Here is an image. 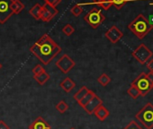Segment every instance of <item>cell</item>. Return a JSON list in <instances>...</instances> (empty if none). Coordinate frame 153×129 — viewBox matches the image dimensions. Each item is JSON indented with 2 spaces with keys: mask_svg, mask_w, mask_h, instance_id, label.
<instances>
[{
  "mask_svg": "<svg viewBox=\"0 0 153 129\" xmlns=\"http://www.w3.org/2000/svg\"><path fill=\"white\" fill-rule=\"evenodd\" d=\"M129 1V0H112L113 6H114V7L118 10H120L122 7H123V6L126 5V3Z\"/></svg>",
  "mask_w": 153,
  "mask_h": 129,
  "instance_id": "cell-25",
  "label": "cell"
},
{
  "mask_svg": "<svg viewBox=\"0 0 153 129\" xmlns=\"http://www.w3.org/2000/svg\"><path fill=\"white\" fill-rule=\"evenodd\" d=\"M131 55L139 63L143 64L149 61V59L152 56L153 54H152V51L146 45L141 43L134 49Z\"/></svg>",
  "mask_w": 153,
  "mask_h": 129,
  "instance_id": "cell-6",
  "label": "cell"
},
{
  "mask_svg": "<svg viewBox=\"0 0 153 129\" xmlns=\"http://www.w3.org/2000/svg\"><path fill=\"white\" fill-rule=\"evenodd\" d=\"M147 68H148L150 72L153 73V59L149 60V61L147 63Z\"/></svg>",
  "mask_w": 153,
  "mask_h": 129,
  "instance_id": "cell-32",
  "label": "cell"
},
{
  "mask_svg": "<svg viewBox=\"0 0 153 129\" xmlns=\"http://www.w3.org/2000/svg\"><path fill=\"white\" fill-rule=\"evenodd\" d=\"M68 105L64 101V100H60L57 105H56V109L59 112V113H61V114H63V113H65L68 109Z\"/></svg>",
  "mask_w": 153,
  "mask_h": 129,
  "instance_id": "cell-22",
  "label": "cell"
},
{
  "mask_svg": "<svg viewBox=\"0 0 153 129\" xmlns=\"http://www.w3.org/2000/svg\"><path fill=\"white\" fill-rule=\"evenodd\" d=\"M101 2H102V0H93V4L97 5V6H100Z\"/></svg>",
  "mask_w": 153,
  "mask_h": 129,
  "instance_id": "cell-34",
  "label": "cell"
},
{
  "mask_svg": "<svg viewBox=\"0 0 153 129\" xmlns=\"http://www.w3.org/2000/svg\"><path fill=\"white\" fill-rule=\"evenodd\" d=\"M76 66L75 61L67 54H64L56 61V67L63 73L68 74Z\"/></svg>",
  "mask_w": 153,
  "mask_h": 129,
  "instance_id": "cell-8",
  "label": "cell"
},
{
  "mask_svg": "<svg viewBox=\"0 0 153 129\" xmlns=\"http://www.w3.org/2000/svg\"><path fill=\"white\" fill-rule=\"evenodd\" d=\"M152 5H153V3H152Z\"/></svg>",
  "mask_w": 153,
  "mask_h": 129,
  "instance_id": "cell-37",
  "label": "cell"
},
{
  "mask_svg": "<svg viewBox=\"0 0 153 129\" xmlns=\"http://www.w3.org/2000/svg\"><path fill=\"white\" fill-rule=\"evenodd\" d=\"M129 30L139 39H143L151 30L152 26L148 22L147 18L143 15H139L132 22L128 25Z\"/></svg>",
  "mask_w": 153,
  "mask_h": 129,
  "instance_id": "cell-2",
  "label": "cell"
},
{
  "mask_svg": "<svg viewBox=\"0 0 153 129\" xmlns=\"http://www.w3.org/2000/svg\"><path fill=\"white\" fill-rule=\"evenodd\" d=\"M42 8L43 9H45L47 12H49L53 17H55L57 15H58V13H59V11L57 10V8L55 7H52V6H51V5H49V4H47V3H45L43 6H42Z\"/></svg>",
  "mask_w": 153,
  "mask_h": 129,
  "instance_id": "cell-20",
  "label": "cell"
},
{
  "mask_svg": "<svg viewBox=\"0 0 153 129\" xmlns=\"http://www.w3.org/2000/svg\"><path fill=\"white\" fill-rule=\"evenodd\" d=\"M135 117L147 129H151L153 127V105L148 102Z\"/></svg>",
  "mask_w": 153,
  "mask_h": 129,
  "instance_id": "cell-3",
  "label": "cell"
},
{
  "mask_svg": "<svg viewBox=\"0 0 153 129\" xmlns=\"http://www.w3.org/2000/svg\"><path fill=\"white\" fill-rule=\"evenodd\" d=\"M28 129H51V125L42 117H38L31 125Z\"/></svg>",
  "mask_w": 153,
  "mask_h": 129,
  "instance_id": "cell-11",
  "label": "cell"
},
{
  "mask_svg": "<svg viewBox=\"0 0 153 129\" xmlns=\"http://www.w3.org/2000/svg\"><path fill=\"white\" fill-rule=\"evenodd\" d=\"M13 0H0V23H6L14 15L11 9Z\"/></svg>",
  "mask_w": 153,
  "mask_h": 129,
  "instance_id": "cell-7",
  "label": "cell"
},
{
  "mask_svg": "<svg viewBox=\"0 0 153 129\" xmlns=\"http://www.w3.org/2000/svg\"><path fill=\"white\" fill-rule=\"evenodd\" d=\"M94 114H95V116H96L100 121H105V120L109 117L110 112H109V110H108L105 106L101 105V106H99V107L96 109V111L94 112Z\"/></svg>",
  "mask_w": 153,
  "mask_h": 129,
  "instance_id": "cell-12",
  "label": "cell"
},
{
  "mask_svg": "<svg viewBox=\"0 0 153 129\" xmlns=\"http://www.w3.org/2000/svg\"><path fill=\"white\" fill-rule=\"evenodd\" d=\"M59 86L66 92H70L72 91V89L76 86V83L70 79L69 77H66L60 84Z\"/></svg>",
  "mask_w": 153,
  "mask_h": 129,
  "instance_id": "cell-13",
  "label": "cell"
},
{
  "mask_svg": "<svg viewBox=\"0 0 153 129\" xmlns=\"http://www.w3.org/2000/svg\"><path fill=\"white\" fill-rule=\"evenodd\" d=\"M96 95V93L93 92V91H91V90H89V92L87 93V95H85L79 101H78V103H79V105H80L83 108H85V106L91 100V99L94 97Z\"/></svg>",
  "mask_w": 153,
  "mask_h": 129,
  "instance_id": "cell-17",
  "label": "cell"
},
{
  "mask_svg": "<svg viewBox=\"0 0 153 129\" xmlns=\"http://www.w3.org/2000/svg\"><path fill=\"white\" fill-rule=\"evenodd\" d=\"M30 51L44 66H47L60 53L61 48L48 34H44L30 48Z\"/></svg>",
  "mask_w": 153,
  "mask_h": 129,
  "instance_id": "cell-1",
  "label": "cell"
},
{
  "mask_svg": "<svg viewBox=\"0 0 153 129\" xmlns=\"http://www.w3.org/2000/svg\"><path fill=\"white\" fill-rule=\"evenodd\" d=\"M1 68H2V64H1V63H0V70H1Z\"/></svg>",
  "mask_w": 153,
  "mask_h": 129,
  "instance_id": "cell-35",
  "label": "cell"
},
{
  "mask_svg": "<svg viewBox=\"0 0 153 129\" xmlns=\"http://www.w3.org/2000/svg\"><path fill=\"white\" fill-rule=\"evenodd\" d=\"M105 38L113 44L117 43L123 36V33L122 31L115 25H113L105 33Z\"/></svg>",
  "mask_w": 153,
  "mask_h": 129,
  "instance_id": "cell-9",
  "label": "cell"
},
{
  "mask_svg": "<svg viewBox=\"0 0 153 129\" xmlns=\"http://www.w3.org/2000/svg\"><path fill=\"white\" fill-rule=\"evenodd\" d=\"M44 2L52 6V7H57L60 2H61V0H44Z\"/></svg>",
  "mask_w": 153,
  "mask_h": 129,
  "instance_id": "cell-30",
  "label": "cell"
},
{
  "mask_svg": "<svg viewBox=\"0 0 153 129\" xmlns=\"http://www.w3.org/2000/svg\"><path fill=\"white\" fill-rule=\"evenodd\" d=\"M25 8V5L20 0H13L11 4V9L14 15H19Z\"/></svg>",
  "mask_w": 153,
  "mask_h": 129,
  "instance_id": "cell-15",
  "label": "cell"
},
{
  "mask_svg": "<svg viewBox=\"0 0 153 129\" xmlns=\"http://www.w3.org/2000/svg\"><path fill=\"white\" fill-rule=\"evenodd\" d=\"M53 18H54V17H53V16H52L49 12H47L45 9H43V8H42V16H41V20H42V21H43V22H45V23H48V22L51 21Z\"/></svg>",
  "mask_w": 153,
  "mask_h": 129,
  "instance_id": "cell-24",
  "label": "cell"
},
{
  "mask_svg": "<svg viewBox=\"0 0 153 129\" xmlns=\"http://www.w3.org/2000/svg\"><path fill=\"white\" fill-rule=\"evenodd\" d=\"M84 20L93 29H97V27H99L104 23V21L105 20V17L103 15L101 10L94 7L85 15Z\"/></svg>",
  "mask_w": 153,
  "mask_h": 129,
  "instance_id": "cell-5",
  "label": "cell"
},
{
  "mask_svg": "<svg viewBox=\"0 0 153 129\" xmlns=\"http://www.w3.org/2000/svg\"><path fill=\"white\" fill-rule=\"evenodd\" d=\"M0 129H10V126L7 125L5 121L0 120Z\"/></svg>",
  "mask_w": 153,
  "mask_h": 129,
  "instance_id": "cell-31",
  "label": "cell"
},
{
  "mask_svg": "<svg viewBox=\"0 0 153 129\" xmlns=\"http://www.w3.org/2000/svg\"><path fill=\"white\" fill-rule=\"evenodd\" d=\"M88 92H89V89L87 88L86 86H83V87H81L78 92H76L74 94L73 98H74V100H76V102H78V101H79L85 95H87V93H88Z\"/></svg>",
  "mask_w": 153,
  "mask_h": 129,
  "instance_id": "cell-18",
  "label": "cell"
},
{
  "mask_svg": "<svg viewBox=\"0 0 153 129\" xmlns=\"http://www.w3.org/2000/svg\"><path fill=\"white\" fill-rule=\"evenodd\" d=\"M123 129H142L135 121H131L128 125H127V126H125Z\"/></svg>",
  "mask_w": 153,
  "mask_h": 129,
  "instance_id": "cell-29",
  "label": "cell"
},
{
  "mask_svg": "<svg viewBox=\"0 0 153 129\" xmlns=\"http://www.w3.org/2000/svg\"><path fill=\"white\" fill-rule=\"evenodd\" d=\"M42 12V6H41L40 4H35V5L29 10L30 15H31L34 19H36V20H41Z\"/></svg>",
  "mask_w": 153,
  "mask_h": 129,
  "instance_id": "cell-14",
  "label": "cell"
},
{
  "mask_svg": "<svg viewBox=\"0 0 153 129\" xmlns=\"http://www.w3.org/2000/svg\"><path fill=\"white\" fill-rule=\"evenodd\" d=\"M74 32H75V29L73 28V26L72 25H70V24H66L64 27H63V29H62V32L66 35V36H70V35H72L73 33H74Z\"/></svg>",
  "mask_w": 153,
  "mask_h": 129,
  "instance_id": "cell-26",
  "label": "cell"
},
{
  "mask_svg": "<svg viewBox=\"0 0 153 129\" xmlns=\"http://www.w3.org/2000/svg\"><path fill=\"white\" fill-rule=\"evenodd\" d=\"M131 85L135 86L139 90L140 96H142V97H145L153 88V86L149 83V81L147 77V75L145 73H141L140 75H139L132 81Z\"/></svg>",
  "mask_w": 153,
  "mask_h": 129,
  "instance_id": "cell-4",
  "label": "cell"
},
{
  "mask_svg": "<svg viewBox=\"0 0 153 129\" xmlns=\"http://www.w3.org/2000/svg\"><path fill=\"white\" fill-rule=\"evenodd\" d=\"M43 71H45V70H44V68L41 66V64H37V66H35V67L33 68V70H32L33 75H38L39 74L42 73Z\"/></svg>",
  "mask_w": 153,
  "mask_h": 129,
  "instance_id": "cell-28",
  "label": "cell"
},
{
  "mask_svg": "<svg viewBox=\"0 0 153 129\" xmlns=\"http://www.w3.org/2000/svg\"><path fill=\"white\" fill-rule=\"evenodd\" d=\"M33 79L41 85H43L45 84L49 79H50V75L46 72V71H43L42 73L39 74L38 75H33Z\"/></svg>",
  "mask_w": 153,
  "mask_h": 129,
  "instance_id": "cell-16",
  "label": "cell"
},
{
  "mask_svg": "<svg viewBox=\"0 0 153 129\" xmlns=\"http://www.w3.org/2000/svg\"><path fill=\"white\" fill-rule=\"evenodd\" d=\"M127 92H128V94H129L132 99H137L139 96H140V93L139 90H138L135 86H133V85H131V86H130V88L127 90Z\"/></svg>",
  "mask_w": 153,
  "mask_h": 129,
  "instance_id": "cell-21",
  "label": "cell"
},
{
  "mask_svg": "<svg viewBox=\"0 0 153 129\" xmlns=\"http://www.w3.org/2000/svg\"><path fill=\"white\" fill-rule=\"evenodd\" d=\"M70 129H76V128H74V127H73V128H70Z\"/></svg>",
  "mask_w": 153,
  "mask_h": 129,
  "instance_id": "cell-36",
  "label": "cell"
},
{
  "mask_svg": "<svg viewBox=\"0 0 153 129\" xmlns=\"http://www.w3.org/2000/svg\"><path fill=\"white\" fill-rule=\"evenodd\" d=\"M147 75V77L149 81V83L151 84V85L153 86V73L152 72H149V74H146Z\"/></svg>",
  "mask_w": 153,
  "mask_h": 129,
  "instance_id": "cell-33",
  "label": "cell"
},
{
  "mask_svg": "<svg viewBox=\"0 0 153 129\" xmlns=\"http://www.w3.org/2000/svg\"><path fill=\"white\" fill-rule=\"evenodd\" d=\"M97 82H98V84H100L102 86L105 87V86L108 85L109 83L111 82V78H110L106 74H102V75L97 78Z\"/></svg>",
  "mask_w": 153,
  "mask_h": 129,
  "instance_id": "cell-19",
  "label": "cell"
},
{
  "mask_svg": "<svg viewBox=\"0 0 153 129\" xmlns=\"http://www.w3.org/2000/svg\"><path fill=\"white\" fill-rule=\"evenodd\" d=\"M70 12H71V14H72L74 16H79V15H80L83 13V8H82V7H81L80 5L76 4V5L73 6V7L71 8Z\"/></svg>",
  "mask_w": 153,
  "mask_h": 129,
  "instance_id": "cell-23",
  "label": "cell"
},
{
  "mask_svg": "<svg viewBox=\"0 0 153 129\" xmlns=\"http://www.w3.org/2000/svg\"><path fill=\"white\" fill-rule=\"evenodd\" d=\"M101 105H103V100L96 94V95L91 99V100L85 106L84 109H85V111L88 112L89 115H92V114H94V112L96 111V109H97L99 106H101Z\"/></svg>",
  "mask_w": 153,
  "mask_h": 129,
  "instance_id": "cell-10",
  "label": "cell"
},
{
  "mask_svg": "<svg viewBox=\"0 0 153 129\" xmlns=\"http://www.w3.org/2000/svg\"><path fill=\"white\" fill-rule=\"evenodd\" d=\"M113 6L112 0H102L99 7H101L104 10H108Z\"/></svg>",
  "mask_w": 153,
  "mask_h": 129,
  "instance_id": "cell-27",
  "label": "cell"
}]
</instances>
